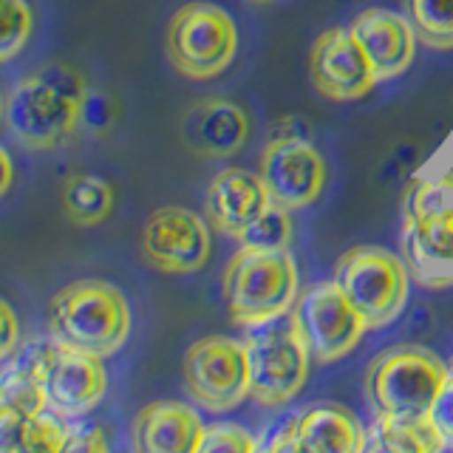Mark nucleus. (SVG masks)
<instances>
[{
    "mask_svg": "<svg viewBox=\"0 0 453 453\" xmlns=\"http://www.w3.org/2000/svg\"><path fill=\"white\" fill-rule=\"evenodd\" d=\"M88 85L74 65L51 60L32 68L6 94V125L28 150H51L77 134Z\"/></svg>",
    "mask_w": 453,
    "mask_h": 453,
    "instance_id": "f257e3e1",
    "label": "nucleus"
},
{
    "mask_svg": "<svg viewBox=\"0 0 453 453\" xmlns=\"http://www.w3.org/2000/svg\"><path fill=\"white\" fill-rule=\"evenodd\" d=\"M49 332L60 346L96 357L117 354L131 334V303L119 287L103 278H80L49 301Z\"/></svg>",
    "mask_w": 453,
    "mask_h": 453,
    "instance_id": "f03ea898",
    "label": "nucleus"
},
{
    "mask_svg": "<svg viewBox=\"0 0 453 453\" xmlns=\"http://www.w3.org/2000/svg\"><path fill=\"white\" fill-rule=\"evenodd\" d=\"M221 292L238 326H261L287 315L297 297V264L292 252L241 244L224 266Z\"/></svg>",
    "mask_w": 453,
    "mask_h": 453,
    "instance_id": "7ed1b4c3",
    "label": "nucleus"
},
{
    "mask_svg": "<svg viewBox=\"0 0 453 453\" xmlns=\"http://www.w3.org/2000/svg\"><path fill=\"white\" fill-rule=\"evenodd\" d=\"M448 380V363L436 351L400 343L368 363L365 396L374 414L394 419H428Z\"/></svg>",
    "mask_w": 453,
    "mask_h": 453,
    "instance_id": "20e7f679",
    "label": "nucleus"
},
{
    "mask_svg": "<svg viewBox=\"0 0 453 453\" xmlns=\"http://www.w3.org/2000/svg\"><path fill=\"white\" fill-rule=\"evenodd\" d=\"M244 346L250 357V396L261 408H283L303 391L311 354L292 311L252 326Z\"/></svg>",
    "mask_w": 453,
    "mask_h": 453,
    "instance_id": "39448f33",
    "label": "nucleus"
},
{
    "mask_svg": "<svg viewBox=\"0 0 453 453\" xmlns=\"http://www.w3.org/2000/svg\"><path fill=\"white\" fill-rule=\"evenodd\" d=\"M165 51L170 65L188 80L202 82L224 74L238 51L233 14L207 0L181 6L167 23Z\"/></svg>",
    "mask_w": 453,
    "mask_h": 453,
    "instance_id": "423d86ee",
    "label": "nucleus"
},
{
    "mask_svg": "<svg viewBox=\"0 0 453 453\" xmlns=\"http://www.w3.org/2000/svg\"><path fill=\"white\" fill-rule=\"evenodd\" d=\"M334 283L368 329L394 323L408 301V266L382 247L349 250L334 266Z\"/></svg>",
    "mask_w": 453,
    "mask_h": 453,
    "instance_id": "0eeeda50",
    "label": "nucleus"
},
{
    "mask_svg": "<svg viewBox=\"0 0 453 453\" xmlns=\"http://www.w3.org/2000/svg\"><path fill=\"white\" fill-rule=\"evenodd\" d=\"M405 252L419 280L450 287L442 278L453 266V179L419 181L405 204Z\"/></svg>",
    "mask_w": 453,
    "mask_h": 453,
    "instance_id": "6e6552de",
    "label": "nucleus"
},
{
    "mask_svg": "<svg viewBox=\"0 0 453 453\" xmlns=\"http://www.w3.org/2000/svg\"><path fill=\"white\" fill-rule=\"evenodd\" d=\"M184 388L210 414H226L250 396L244 340L207 334L184 354Z\"/></svg>",
    "mask_w": 453,
    "mask_h": 453,
    "instance_id": "1a4fd4ad",
    "label": "nucleus"
},
{
    "mask_svg": "<svg viewBox=\"0 0 453 453\" xmlns=\"http://www.w3.org/2000/svg\"><path fill=\"white\" fill-rule=\"evenodd\" d=\"M37 372L46 411L65 422L88 417L108 391L103 357L60 346L57 340L37 346Z\"/></svg>",
    "mask_w": 453,
    "mask_h": 453,
    "instance_id": "9d476101",
    "label": "nucleus"
},
{
    "mask_svg": "<svg viewBox=\"0 0 453 453\" xmlns=\"http://www.w3.org/2000/svg\"><path fill=\"white\" fill-rule=\"evenodd\" d=\"M289 311L306 340L311 360L318 363L343 360L357 349L368 329L363 315L349 303V297L340 292L334 280L311 283L303 292H297Z\"/></svg>",
    "mask_w": 453,
    "mask_h": 453,
    "instance_id": "9b49d317",
    "label": "nucleus"
},
{
    "mask_svg": "<svg viewBox=\"0 0 453 453\" xmlns=\"http://www.w3.org/2000/svg\"><path fill=\"white\" fill-rule=\"evenodd\" d=\"M139 247L145 261L165 275L202 273L212 252L210 221L188 207H159L142 224Z\"/></svg>",
    "mask_w": 453,
    "mask_h": 453,
    "instance_id": "f8f14e48",
    "label": "nucleus"
},
{
    "mask_svg": "<svg viewBox=\"0 0 453 453\" xmlns=\"http://www.w3.org/2000/svg\"><path fill=\"white\" fill-rule=\"evenodd\" d=\"M258 176L273 204L303 210L323 196L326 162L320 150L301 136H273L261 153Z\"/></svg>",
    "mask_w": 453,
    "mask_h": 453,
    "instance_id": "ddd939ff",
    "label": "nucleus"
},
{
    "mask_svg": "<svg viewBox=\"0 0 453 453\" xmlns=\"http://www.w3.org/2000/svg\"><path fill=\"white\" fill-rule=\"evenodd\" d=\"M309 74L320 96L332 103H354L377 85V74L349 26H334L309 51Z\"/></svg>",
    "mask_w": 453,
    "mask_h": 453,
    "instance_id": "4468645a",
    "label": "nucleus"
},
{
    "mask_svg": "<svg viewBox=\"0 0 453 453\" xmlns=\"http://www.w3.org/2000/svg\"><path fill=\"white\" fill-rule=\"evenodd\" d=\"M273 204L258 173L244 167H226L216 173L204 193V212L210 226L241 244L250 226Z\"/></svg>",
    "mask_w": 453,
    "mask_h": 453,
    "instance_id": "2eb2a0df",
    "label": "nucleus"
},
{
    "mask_svg": "<svg viewBox=\"0 0 453 453\" xmlns=\"http://www.w3.org/2000/svg\"><path fill=\"white\" fill-rule=\"evenodd\" d=\"M372 63L377 82L400 77L417 57V32L411 20L391 9H365L349 23Z\"/></svg>",
    "mask_w": 453,
    "mask_h": 453,
    "instance_id": "dca6fc26",
    "label": "nucleus"
},
{
    "mask_svg": "<svg viewBox=\"0 0 453 453\" xmlns=\"http://www.w3.org/2000/svg\"><path fill=\"white\" fill-rule=\"evenodd\" d=\"M247 111L230 99H202L181 119V142L202 159H230L250 139Z\"/></svg>",
    "mask_w": 453,
    "mask_h": 453,
    "instance_id": "f3484780",
    "label": "nucleus"
},
{
    "mask_svg": "<svg viewBox=\"0 0 453 453\" xmlns=\"http://www.w3.org/2000/svg\"><path fill=\"white\" fill-rule=\"evenodd\" d=\"M204 422L179 400H156L134 417L131 442L139 453H198Z\"/></svg>",
    "mask_w": 453,
    "mask_h": 453,
    "instance_id": "a211bd4d",
    "label": "nucleus"
},
{
    "mask_svg": "<svg viewBox=\"0 0 453 453\" xmlns=\"http://www.w3.org/2000/svg\"><path fill=\"white\" fill-rule=\"evenodd\" d=\"M360 453L365 450V428L349 408L334 403L306 405L292 417L289 453Z\"/></svg>",
    "mask_w": 453,
    "mask_h": 453,
    "instance_id": "6ab92c4d",
    "label": "nucleus"
},
{
    "mask_svg": "<svg viewBox=\"0 0 453 453\" xmlns=\"http://www.w3.org/2000/svg\"><path fill=\"white\" fill-rule=\"evenodd\" d=\"M65 419L51 411L18 414L0 411V453H63Z\"/></svg>",
    "mask_w": 453,
    "mask_h": 453,
    "instance_id": "aec40b11",
    "label": "nucleus"
},
{
    "mask_svg": "<svg viewBox=\"0 0 453 453\" xmlns=\"http://www.w3.org/2000/svg\"><path fill=\"white\" fill-rule=\"evenodd\" d=\"M445 439L431 419H394L380 417L365 431V450L372 453H439Z\"/></svg>",
    "mask_w": 453,
    "mask_h": 453,
    "instance_id": "412c9836",
    "label": "nucleus"
},
{
    "mask_svg": "<svg viewBox=\"0 0 453 453\" xmlns=\"http://www.w3.org/2000/svg\"><path fill=\"white\" fill-rule=\"evenodd\" d=\"M113 188L103 176L77 173L63 188V207L77 226H96L113 212Z\"/></svg>",
    "mask_w": 453,
    "mask_h": 453,
    "instance_id": "4be33fe9",
    "label": "nucleus"
},
{
    "mask_svg": "<svg viewBox=\"0 0 453 453\" xmlns=\"http://www.w3.org/2000/svg\"><path fill=\"white\" fill-rule=\"evenodd\" d=\"M0 396H4V411H18V414L46 411V396H42L37 372V351L32 357H20L18 363H12L6 372H0Z\"/></svg>",
    "mask_w": 453,
    "mask_h": 453,
    "instance_id": "5701e85b",
    "label": "nucleus"
},
{
    "mask_svg": "<svg viewBox=\"0 0 453 453\" xmlns=\"http://www.w3.org/2000/svg\"><path fill=\"white\" fill-rule=\"evenodd\" d=\"M405 18L428 49H453V0H405Z\"/></svg>",
    "mask_w": 453,
    "mask_h": 453,
    "instance_id": "b1692460",
    "label": "nucleus"
},
{
    "mask_svg": "<svg viewBox=\"0 0 453 453\" xmlns=\"http://www.w3.org/2000/svg\"><path fill=\"white\" fill-rule=\"evenodd\" d=\"M35 32V12L28 0H0V65L20 57Z\"/></svg>",
    "mask_w": 453,
    "mask_h": 453,
    "instance_id": "393cba45",
    "label": "nucleus"
},
{
    "mask_svg": "<svg viewBox=\"0 0 453 453\" xmlns=\"http://www.w3.org/2000/svg\"><path fill=\"white\" fill-rule=\"evenodd\" d=\"M289 212L292 210H287V207L269 204L264 210V216L250 226L244 238H241V244L266 247V250L289 247V241H292V216Z\"/></svg>",
    "mask_w": 453,
    "mask_h": 453,
    "instance_id": "a878e982",
    "label": "nucleus"
},
{
    "mask_svg": "<svg viewBox=\"0 0 453 453\" xmlns=\"http://www.w3.org/2000/svg\"><path fill=\"white\" fill-rule=\"evenodd\" d=\"M255 436L235 422H212L204 425L202 442H198V453H252L255 450Z\"/></svg>",
    "mask_w": 453,
    "mask_h": 453,
    "instance_id": "bb28decb",
    "label": "nucleus"
},
{
    "mask_svg": "<svg viewBox=\"0 0 453 453\" xmlns=\"http://www.w3.org/2000/svg\"><path fill=\"white\" fill-rule=\"evenodd\" d=\"M63 450H68V453H105L108 450L105 431L94 422H82V417L68 419Z\"/></svg>",
    "mask_w": 453,
    "mask_h": 453,
    "instance_id": "cd10ccee",
    "label": "nucleus"
},
{
    "mask_svg": "<svg viewBox=\"0 0 453 453\" xmlns=\"http://www.w3.org/2000/svg\"><path fill=\"white\" fill-rule=\"evenodd\" d=\"M428 419L436 425V431L442 434L445 445L453 448V365H448V380H445L442 391H439V396H436Z\"/></svg>",
    "mask_w": 453,
    "mask_h": 453,
    "instance_id": "c85d7f7f",
    "label": "nucleus"
},
{
    "mask_svg": "<svg viewBox=\"0 0 453 453\" xmlns=\"http://www.w3.org/2000/svg\"><path fill=\"white\" fill-rule=\"evenodd\" d=\"M20 346V320L9 301L0 297V365H4Z\"/></svg>",
    "mask_w": 453,
    "mask_h": 453,
    "instance_id": "c756f323",
    "label": "nucleus"
},
{
    "mask_svg": "<svg viewBox=\"0 0 453 453\" xmlns=\"http://www.w3.org/2000/svg\"><path fill=\"white\" fill-rule=\"evenodd\" d=\"M12 181H14V162H12L9 150L0 145V198L9 193Z\"/></svg>",
    "mask_w": 453,
    "mask_h": 453,
    "instance_id": "7c9ffc66",
    "label": "nucleus"
},
{
    "mask_svg": "<svg viewBox=\"0 0 453 453\" xmlns=\"http://www.w3.org/2000/svg\"><path fill=\"white\" fill-rule=\"evenodd\" d=\"M255 6H273V4H280V0H250Z\"/></svg>",
    "mask_w": 453,
    "mask_h": 453,
    "instance_id": "2f4dec72",
    "label": "nucleus"
},
{
    "mask_svg": "<svg viewBox=\"0 0 453 453\" xmlns=\"http://www.w3.org/2000/svg\"><path fill=\"white\" fill-rule=\"evenodd\" d=\"M6 119V99H4V94H0V122Z\"/></svg>",
    "mask_w": 453,
    "mask_h": 453,
    "instance_id": "473e14b6",
    "label": "nucleus"
},
{
    "mask_svg": "<svg viewBox=\"0 0 453 453\" xmlns=\"http://www.w3.org/2000/svg\"><path fill=\"white\" fill-rule=\"evenodd\" d=\"M0 411H4V396H0Z\"/></svg>",
    "mask_w": 453,
    "mask_h": 453,
    "instance_id": "72a5a7b5",
    "label": "nucleus"
}]
</instances>
